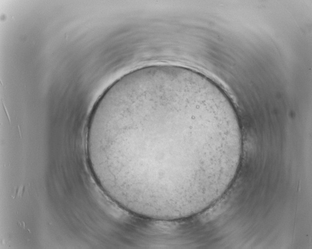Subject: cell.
I'll return each instance as SVG.
<instances>
[{"instance_id": "6da1fadb", "label": "cell", "mask_w": 312, "mask_h": 249, "mask_svg": "<svg viewBox=\"0 0 312 249\" xmlns=\"http://www.w3.org/2000/svg\"><path fill=\"white\" fill-rule=\"evenodd\" d=\"M239 125L232 102L193 70L160 65L123 76L87 126L89 165L121 208L153 218L192 212L220 179Z\"/></svg>"}]
</instances>
